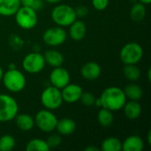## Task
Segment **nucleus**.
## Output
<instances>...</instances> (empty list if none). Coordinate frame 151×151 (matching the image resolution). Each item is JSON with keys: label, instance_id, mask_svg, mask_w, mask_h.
I'll return each instance as SVG.
<instances>
[{"label": "nucleus", "instance_id": "nucleus-33", "mask_svg": "<svg viewBox=\"0 0 151 151\" xmlns=\"http://www.w3.org/2000/svg\"><path fill=\"white\" fill-rule=\"evenodd\" d=\"M43 4H44L43 0H35L31 7L34 10H35L36 12H38V11H40L43 7Z\"/></svg>", "mask_w": 151, "mask_h": 151}, {"label": "nucleus", "instance_id": "nucleus-36", "mask_svg": "<svg viewBox=\"0 0 151 151\" xmlns=\"http://www.w3.org/2000/svg\"><path fill=\"white\" fill-rule=\"evenodd\" d=\"M94 105H96V106L98 107V108H101V107H102V101H101L100 97H99V98H96V101H95Z\"/></svg>", "mask_w": 151, "mask_h": 151}, {"label": "nucleus", "instance_id": "nucleus-26", "mask_svg": "<svg viewBox=\"0 0 151 151\" xmlns=\"http://www.w3.org/2000/svg\"><path fill=\"white\" fill-rule=\"evenodd\" d=\"M27 151H50V149L47 144V142L42 139L35 138L30 140L26 145Z\"/></svg>", "mask_w": 151, "mask_h": 151}, {"label": "nucleus", "instance_id": "nucleus-27", "mask_svg": "<svg viewBox=\"0 0 151 151\" xmlns=\"http://www.w3.org/2000/svg\"><path fill=\"white\" fill-rule=\"evenodd\" d=\"M16 141L11 134H4L0 137V151H11L15 148Z\"/></svg>", "mask_w": 151, "mask_h": 151}, {"label": "nucleus", "instance_id": "nucleus-28", "mask_svg": "<svg viewBox=\"0 0 151 151\" xmlns=\"http://www.w3.org/2000/svg\"><path fill=\"white\" fill-rule=\"evenodd\" d=\"M46 142H47V144L50 150L56 149L58 146H60V144L62 143V138H61V135L59 134H53L48 137Z\"/></svg>", "mask_w": 151, "mask_h": 151}, {"label": "nucleus", "instance_id": "nucleus-40", "mask_svg": "<svg viewBox=\"0 0 151 151\" xmlns=\"http://www.w3.org/2000/svg\"><path fill=\"white\" fill-rule=\"evenodd\" d=\"M147 76H148V81H151V69L150 68H149V70H148V72H147Z\"/></svg>", "mask_w": 151, "mask_h": 151}, {"label": "nucleus", "instance_id": "nucleus-22", "mask_svg": "<svg viewBox=\"0 0 151 151\" xmlns=\"http://www.w3.org/2000/svg\"><path fill=\"white\" fill-rule=\"evenodd\" d=\"M97 121L100 126L104 127H109L114 121V116L111 111L101 107L97 113Z\"/></svg>", "mask_w": 151, "mask_h": 151}, {"label": "nucleus", "instance_id": "nucleus-20", "mask_svg": "<svg viewBox=\"0 0 151 151\" xmlns=\"http://www.w3.org/2000/svg\"><path fill=\"white\" fill-rule=\"evenodd\" d=\"M144 148L143 140L138 135H130L122 142V150L142 151Z\"/></svg>", "mask_w": 151, "mask_h": 151}, {"label": "nucleus", "instance_id": "nucleus-23", "mask_svg": "<svg viewBox=\"0 0 151 151\" xmlns=\"http://www.w3.org/2000/svg\"><path fill=\"white\" fill-rule=\"evenodd\" d=\"M100 150L104 151H121L122 142L119 138L110 136L102 142Z\"/></svg>", "mask_w": 151, "mask_h": 151}, {"label": "nucleus", "instance_id": "nucleus-10", "mask_svg": "<svg viewBox=\"0 0 151 151\" xmlns=\"http://www.w3.org/2000/svg\"><path fill=\"white\" fill-rule=\"evenodd\" d=\"M42 38L46 45L50 47H58L66 41L67 33L62 27H51L43 32Z\"/></svg>", "mask_w": 151, "mask_h": 151}, {"label": "nucleus", "instance_id": "nucleus-42", "mask_svg": "<svg viewBox=\"0 0 151 151\" xmlns=\"http://www.w3.org/2000/svg\"><path fill=\"white\" fill-rule=\"evenodd\" d=\"M3 74H4V71H3V68H2L1 65H0V82H1L2 78H3Z\"/></svg>", "mask_w": 151, "mask_h": 151}, {"label": "nucleus", "instance_id": "nucleus-5", "mask_svg": "<svg viewBox=\"0 0 151 151\" xmlns=\"http://www.w3.org/2000/svg\"><path fill=\"white\" fill-rule=\"evenodd\" d=\"M19 113V104L16 99L7 94H0V123L14 119Z\"/></svg>", "mask_w": 151, "mask_h": 151}, {"label": "nucleus", "instance_id": "nucleus-41", "mask_svg": "<svg viewBox=\"0 0 151 151\" xmlns=\"http://www.w3.org/2000/svg\"><path fill=\"white\" fill-rule=\"evenodd\" d=\"M16 68V65H15V64H13V63H12V64H9V65H8V69H15Z\"/></svg>", "mask_w": 151, "mask_h": 151}, {"label": "nucleus", "instance_id": "nucleus-8", "mask_svg": "<svg viewBox=\"0 0 151 151\" xmlns=\"http://www.w3.org/2000/svg\"><path fill=\"white\" fill-rule=\"evenodd\" d=\"M35 119V126L38 127L39 130H41L42 133L50 134L55 131L58 118L53 113V111L43 109L36 112V114L34 117Z\"/></svg>", "mask_w": 151, "mask_h": 151}, {"label": "nucleus", "instance_id": "nucleus-18", "mask_svg": "<svg viewBox=\"0 0 151 151\" xmlns=\"http://www.w3.org/2000/svg\"><path fill=\"white\" fill-rule=\"evenodd\" d=\"M20 6L19 0H0V16H14Z\"/></svg>", "mask_w": 151, "mask_h": 151}, {"label": "nucleus", "instance_id": "nucleus-30", "mask_svg": "<svg viewBox=\"0 0 151 151\" xmlns=\"http://www.w3.org/2000/svg\"><path fill=\"white\" fill-rule=\"evenodd\" d=\"M9 44L10 46L14 49V50H19L23 47L24 45V42L21 39V37L18 35H12L9 36Z\"/></svg>", "mask_w": 151, "mask_h": 151}, {"label": "nucleus", "instance_id": "nucleus-32", "mask_svg": "<svg viewBox=\"0 0 151 151\" xmlns=\"http://www.w3.org/2000/svg\"><path fill=\"white\" fill-rule=\"evenodd\" d=\"M77 18H84L88 14V8L85 5H79L74 8Z\"/></svg>", "mask_w": 151, "mask_h": 151}, {"label": "nucleus", "instance_id": "nucleus-35", "mask_svg": "<svg viewBox=\"0 0 151 151\" xmlns=\"http://www.w3.org/2000/svg\"><path fill=\"white\" fill-rule=\"evenodd\" d=\"M84 150L85 151H99L100 150V149H99V148H97V147H96V146H88V147H86V148L84 149Z\"/></svg>", "mask_w": 151, "mask_h": 151}, {"label": "nucleus", "instance_id": "nucleus-9", "mask_svg": "<svg viewBox=\"0 0 151 151\" xmlns=\"http://www.w3.org/2000/svg\"><path fill=\"white\" fill-rule=\"evenodd\" d=\"M45 60L43 54L40 51H33L27 54L22 59V68L27 73L36 74L41 73L45 67Z\"/></svg>", "mask_w": 151, "mask_h": 151}, {"label": "nucleus", "instance_id": "nucleus-29", "mask_svg": "<svg viewBox=\"0 0 151 151\" xmlns=\"http://www.w3.org/2000/svg\"><path fill=\"white\" fill-rule=\"evenodd\" d=\"M80 101L85 106H93L96 101V97L93 93L88 92V91H86V92L83 91Z\"/></svg>", "mask_w": 151, "mask_h": 151}, {"label": "nucleus", "instance_id": "nucleus-4", "mask_svg": "<svg viewBox=\"0 0 151 151\" xmlns=\"http://www.w3.org/2000/svg\"><path fill=\"white\" fill-rule=\"evenodd\" d=\"M16 24L22 29L30 30L38 23L37 12L30 6L21 5L14 14Z\"/></svg>", "mask_w": 151, "mask_h": 151}, {"label": "nucleus", "instance_id": "nucleus-37", "mask_svg": "<svg viewBox=\"0 0 151 151\" xmlns=\"http://www.w3.org/2000/svg\"><path fill=\"white\" fill-rule=\"evenodd\" d=\"M44 2L48 3V4H58L61 0H43Z\"/></svg>", "mask_w": 151, "mask_h": 151}, {"label": "nucleus", "instance_id": "nucleus-38", "mask_svg": "<svg viewBox=\"0 0 151 151\" xmlns=\"http://www.w3.org/2000/svg\"><path fill=\"white\" fill-rule=\"evenodd\" d=\"M147 142L149 145H151V131L150 130L147 134Z\"/></svg>", "mask_w": 151, "mask_h": 151}, {"label": "nucleus", "instance_id": "nucleus-16", "mask_svg": "<svg viewBox=\"0 0 151 151\" xmlns=\"http://www.w3.org/2000/svg\"><path fill=\"white\" fill-rule=\"evenodd\" d=\"M16 127L23 132H28L35 127V119L28 113H18L14 118Z\"/></svg>", "mask_w": 151, "mask_h": 151}, {"label": "nucleus", "instance_id": "nucleus-7", "mask_svg": "<svg viewBox=\"0 0 151 151\" xmlns=\"http://www.w3.org/2000/svg\"><path fill=\"white\" fill-rule=\"evenodd\" d=\"M40 101L44 109L50 111L58 109L64 103L61 95V89L51 85L45 88L41 94Z\"/></svg>", "mask_w": 151, "mask_h": 151}, {"label": "nucleus", "instance_id": "nucleus-15", "mask_svg": "<svg viewBox=\"0 0 151 151\" xmlns=\"http://www.w3.org/2000/svg\"><path fill=\"white\" fill-rule=\"evenodd\" d=\"M76 122L70 118H63L58 119L56 126V131L61 136H68L73 134L76 130Z\"/></svg>", "mask_w": 151, "mask_h": 151}, {"label": "nucleus", "instance_id": "nucleus-39", "mask_svg": "<svg viewBox=\"0 0 151 151\" xmlns=\"http://www.w3.org/2000/svg\"><path fill=\"white\" fill-rule=\"evenodd\" d=\"M139 2L145 5H149V4H150L151 0H139Z\"/></svg>", "mask_w": 151, "mask_h": 151}, {"label": "nucleus", "instance_id": "nucleus-34", "mask_svg": "<svg viewBox=\"0 0 151 151\" xmlns=\"http://www.w3.org/2000/svg\"><path fill=\"white\" fill-rule=\"evenodd\" d=\"M20 1V4L23 6H32L33 3L35 0H19Z\"/></svg>", "mask_w": 151, "mask_h": 151}, {"label": "nucleus", "instance_id": "nucleus-17", "mask_svg": "<svg viewBox=\"0 0 151 151\" xmlns=\"http://www.w3.org/2000/svg\"><path fill=\"white\" fill-rule=\"evenodd\" d=\"M122 110L124 111V114L127 119L134 120L137 119L142 114V105L138 101L129 100L127 101L124 104Z\"/></svg>", "mask_w": 151, "mask_h": 151}, {"label": "nucleus", "instance_id": "nucleus-3", "mask_svg": "<svg viewBox=\"0 0 151 151\" xmlns=\"http://www.w3.org/2000/svg\"><path fill=\"white\" fill-rule=\"evenodd\" d=\"M51 19L57 26L66 27L77 19V16L73 7L69 4H59L52 9Z\"/></svg>", "mask_w": 151, "mask_h": 151}, {"label": "nucleus", "instance_id": "nucleus-21", "mask_svg": "<svg viewBox=\"0 0 151 151\" xmlns=\"http://www.w3.org/2000/svg\"><path fill=\"white\" fill-rule=\"evenodd\" d=\"M124 93L126 95L127 99L134 100V101H139L142 99L143 96V89L142 88L136 84L135 82H131L127 84L124 88Z\"/></svg>", "mask_w": 151, "mask_h": 151}, {"label": "nucleus", "instance_id": "nucleus-19", "mask_svg": "<svg viewBox=\"0 0 151 151\" xmlns=\"http://www.w3.org/2000/svg\"><path fill=\"white\" fill-rule=\"evenodd\" d=\"M43 58L45 60V64L49 65L52 68L61 66L64 64V56L61 52L54 49L47 50L43 54Z\"/></svg>", "mask_w": 151, "mask_h": 151}, {"label": "nucleus", "instance_id": "nucleus-11", "mask_svg": "<svg viewBox=\"0 0 151 151\" xmlns=\"http://www.w3.org/2000/svg\"><path fill=\"white\" fill-rule=\"evenodd\" d=\"M49 81L51 86L62 89L68 83H70L71 75L68 70H66L65 67L61 65V66L54 67L51 70L49 75Z\"/></svg>", "mask_w": 151, "mask_h": 151}, {"label": "nucleus", "instance_id": "nucleus-43", "mask_svg": "<svg viewBox=\"0 0 151 151\" xmlns=\"http://www.w3.org/2000/svg\"><path fill=\"white\" fill-rule=\"evenodd\" d=\"M0 22H1V19H0Z\"/></svg>", "mask_w": 151, "mask_h": 151}, {"label": "nucleus", "instance_id": "nucleus-31", "mask_svg": "<svg viewBox=\"0 0 151 151\" xmlns=\"http://www.w3.org/2000/svg\"><path fill=\"white\" fill-rule=\"evenodd\" d=\"M110 0H91L92 6L95 8V10L102 12L104 11L108 5H109Z\"/></svg>", "mask_w": 151, "mask_h": 151}, {"label": "nucleus", "instance_id": "nucleus-13", "mask_svg": "<svg viewBox=\"0 0 151 151\" xmlns=\"http://www.w3.org/2000/svg\"><path fill=\"white\" fill-rule=\"evenodd\" d=\"M102 73V68L100 65L95 61H88L85 63L81 69V74L83 79L88 81L97 80Z\"/></svg>", "mask_w": 151, "mask_h": 151}, {"label": "nucleus", "instance_id": "nucleus-14", "mask_svg": "<svg viewBox=\"0 0 151 151\" xmlns=\"http://www.w3.org/2000/svg\"><path fill=\"white\" fill-rule=\"evenodd\" d=\"M69 36L72 40L79 42L85 38L87 35V26L81 19H75L69 26Z\"/></svg>", "mask_w": 151, "mask_h": 151}, {"label": "nucleus", "instance_id": "nucleus-24", "mask_svg": "<svg viewBox=\"0 0 151 151\" xmlns=\"http://www.w3.org/2000/svg\"><path fill=\"white\" fill-rule=\"evenodd\" d=\"M147 13L146 5L142 3H134L130 9V17L134 21L139 22L144 19Z\"/></svg>", "mask_w": 151, "mask_h": 151}, {"label": "nucleus", "instance_id": "nucleus-25", "mask_svg": "<svg viewBox=\"0 0 151 151\" xmlns=\"http://www.w3.org/2000/svg\"><path fill=\"white\" fill-rule=\"evenodd\" d=\"M123 73L125 77L131 82L137 81L142 75V72L136 65H125Z\"/></svg>", "mask_w": 151, "mask_h": 151}, {"label": "nucleus", "instance_id": "nucleus-6", "mask_svg": "<svg viewBox=\"0 0 151 151\" xmlns=\"http://www.w3.org/2000/svg\"><path fill=\"white\" fill-rule=\"evenodd\" d=\"M143 57V49L135 42L126 43L120 50L119 58L124 65H137Z\"/></svg>", "mask_w": 151, "mask_h": 151}, {"label": "nucleus", "instance_id": "nucleus-1", "mask_svg": "<svg viewBox=\"0 0 151 151\" xmlns=\"http://www.w3.org/2000/svg\"><path fill=\"white\" fill-rule=\"evenodd\" d=\"M100 99L102 101V107L113 111L122 110L127 102V97L123 88L119 87L106 88L101 94Z\"/></svg>", "mask_w": 151, "mask_h": 151}, {"label": "nucleus", "instance_id": "nucleus-2", "mask_svg": "<svg viewBox=\"0 0 151 151\" xmlns=\"http://www.w3.org/2000/svg\"><path fill=\"white\" fill-rule=\"evenodd\" d=\"M1 82H3L9 92L19 93L26 88L27 79L25 74L17 68L8 69L6 72H4Z\"/></svg>", "mask_w": 151, "mask_h": 151}, {"label": "nucleus", "instance_id": "nucleus-12", "mask_svg": "<svg viewBox=\"0 0 151 151\" xmlns=\"http://www.w3.org/2000/svg\"><path fill=\"white\" fill-rule=\"evenodd\" d=\"M82 93L83 89L81 86L76 83H68L65 87H64L61 89L63 102L69 104L79 102Z\"/></svg>", "mask_w": 151, "mask_h": 151}]
</instances>
